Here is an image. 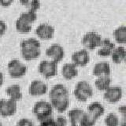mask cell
<instances>
[{
	"instance_id": "obj_1",
	"label": "cell",
	"mask_w": 126,
	"mask_h": 126,
	"mask_svg": "<svg viewBox=\"0 0 126 126\" xmlns=\"http://www.w3.org/2000/svg\"><path fill=\"white\" fill-rule=\"evenodd\" d=\"M21 53L25 61H32L38 58L41 54V44L37 39L29 38L21 42Z\"/></svg>"
},
{
	"instance_id": "obj_2",
	"label": "cell",
	"mask_w": 126,
	"mask_h": 126,
	"mask_svg": "<svg viewBox=\"0 0 126 126\" xmlns=\"http://www.w3.org/2000/svg\"><path fill=\"white\" fill-rule=\"evenodd\" d=\"M73 94L78 101L84 102L93 95V89L88 82L81 80L79 81L75 87Z\"/></svg>"
},
{
	"instance_id": "obj_3",
	"label": "cell",
	"mask_w": 126,
	"mask_h": 126,
	"mask_svg": "<svg viewBox=\"0 0 126 126\" xmlns=\"http://www.w3.org/2000/svg\"><path fill=\"white\" fill-rule=\"evenodd\" d=\"M32 112L37 119L41 121L51 117L53 113V107L49 102L41 100L34 105Z\"/></svg>"
},
{
	"instance_id": "obj_4",
	"label": "cell",
	"mask_w": 126,
	"mask_h": 126,
	"mask_svg": "<svg viewBox=\"0 0 126 126\" xmlns=\"http://www.w3.org/2000/svg\"><path fill=\"white\" fill-rule=\"evenodd\" d=\"M102 39L101 35L95 32H88L83 36L81 43L87 50H93L100 46Z\"/></svg>"
},
{
	"instance_id": "obj_5",
	"label": "cell",
	"mask_w": 126,
	"mask_h": 126,
	"mask_svg": "<svg viewBox=\"0 0 126 126\" xmlns=\"http://www.w3.org/2000/svg\"><path fill=\"white\" fill-rule=\"evenodd\" d=\"M8 73L12 78H21L27 73V66L18 59H13L7 65Z\"/></svg>"
},
{
	"instance_id": "obj_6",
	"label": "cell",
	"mask_w": 126,
	"mask_h": 126,
	"mask_svg": "<svg viewBox=\"0 0 126 126\" xmlns=\"http://www.w3.org/2000/svg\"><path fill=\"white\" fill-rule=\"evenodd\" d=\"M39 72L46 79L52 78L58 73V63L51 60H43L39 65Z\"/></svg>"
},
{
	"instance_id": "obj_7",
	"label": "cell",
	"mask_w": 126,
	"mask_h": 126,
	"mask_svg": "<svg viewBox=\"0 0 126 126\" xmlns=\"http://www.w3.org/2000/svg\"><path fill=\"white\" fill-rule=\"evenodd\" d=\"M17 102L12 99L2 98L0 100V115L3 117L14 116L17 112Z\"/></svg>"
},
{
	"instance_id": "obj_8",
	"label": "cell",
	"mask_w": 126,
	"mask_h": 126,
	"mask_svg": "<svg viewBox=\"0 0 126 126\" xmlns=\"http://www.w3.org/2000/svg\"><path fill=\"white\" fill-rule=\"evenodd\" d=\"M46 55L51 61L56 63L60 62L65 57L64 48L58 43H53L46 50Z\"/></svg>"
},
{
	"instance_id": "obj_9",
	"label": "cell",
	"mask_w": 126,
	"mask_h": 126,
	"mask_svg": "<svg viewBox=\"0 0 126 126\" xmlns=\"http://www.w3.org/2000/svg\"><path fill=\"white\" fill-rule=\"evenodd\" d=\"M54 28L48 23H41L35 29V33L43 40H49L54 35Z\"/></svg>"
},
{
	"instance_id": "obj_10",
	"label": "cell",
	"mask_w": 126,
	"mask_h": 126,
	"mask_svg": "<svg viewBox=\"0 0 126 126\" xmlns=\"http://www.w3.org/2000/svg\"><path fill=\"white\" fill-rule=\"evenodd\" d=\"M122 94H123V92H122V89L120 87L110 86L107 90H106L104 92L103 97L106 102H108L109 103L113 104L117 103V102H119L121 99Z\"/></svg>"
},
{
	"instance_id": "obj_11",
	"label": "cell",
	"mask_w": 126,
	"mask_h": 126,
	"mask_svg": "<svg viewBox=\"0 0 126 126\" xmlns=\"http://www.w3.org/2000/svg\"><path fill=\"white\" fill-rule=\"evenodd\" d=\"M72 63L77 67H84L88 64L90 62V55L88 51L86 49L79 50L72 54Z\"/></svg>"
},
{
	"instance_id": "obj_12",
	"label": "cell",
	"mask_w": 126,
	"mask_h": 126,
	"mask_svg": "<svg viewBox=\"0 0 126 126\" xmlns=\"http://www.w3.org/2000/svg\"><path fill=\"white\" fill-rule=\"evenodd\" d=\"M47 92V86L42 80H33L29 88V93L33 97L43 95Z\"/></svg>"
},
{
	"instance_id": "obj_13",
	"label": "cell",
	"mask_w": 126,
	"mask_h": 126,
	"mask_svg": "<svg viewBox=\"0 0 126 126\" xmlns=\"http://www.w3.org/2000/svg\"><path fill=\"white\" fill-rule=\"evenodd\" d=\"M99 48L98 50V54L100 57H108L111 55L112 51L115 48V44L109 39H102L101 44L98 47Z\"/></svg>"
},
{
	"instance_id": "obj_14",
	"label": "cell",
	"mask_w": 126,
	"mask_h": 126,
	"mask_svg": "<svg viewBox=\"0 0 126 126\" xmlns=\"http://www.w3.org/2000/svg\"><path fill=\"white\" fill-rule=\"evenodd\" d=\"M50 103L53 107V110H56L58 113H64L66 111L67 109L69 106V98L68 97H62L58 98L56 99L50 100Z\"/></svg>"
},
{
	"instance_id": "obj_15",
	"label": "cell",
	"mask_w": 126,
	"mask_h": 126,
	"mask_svg": "<svg viewBox=\"0 0 126 126\" xmlns=\"http://www.w3.org/2000/svg\"><path fill=\"white\" fill-rule=\"evenodd\" d=\"M69 96V91L65 86L63 84H56L51 88L49 93L50 100L56 99L58 98L62 97H68Z\"/></svg>"
},
{
	"instance_id": "obj_16",
	"label": "cell",
	"mask_w": 126,
	"mask_h": 126,
	"mask_svg": "<svg viewBox=\"0 0 126 126\" xmlns=\"http://www.w3.org/2000/svg\"><path fill=\"white\" fill-rule=\"evenodd\" d=\"M92 73L94 76L97 77H103V76H110V66L107 62H99L94 66Z\"/></svg>"
},
{
	"instance_id": "obj_17",
	"label": "cell",
	"mask_w": 126,
	"mask_h": 126,
	"mask_svg": "<svg viewBox=\"0 0 126 126\" xmlns=\"http://www.w3.org/2000/svg\"><path fill=\"white\" fill-rule=\"evenodd\" d=\"M62 75L65 80H72L78 75L77 67L73 63H66L62 68Z\"/></svg>"
},
{
	"instance_id": "obj_18",
	"label": "cell",
	"mask_w": 126,
	"mask_h": 126,
	"mask_svg": "<svg viewBox=\"0 0 126 126\" xmlns=\"http://www.w3.org/2000/svg\"><path fill=\"white\" fill-rule=\"evenodd\" d=\"M87 113L92 115L94 118L98 120L101 116H102L105 113V108L101 103L98 102H94L91 103L88 106Z\"/></svg>"
},
{
	"instance_id": "obj_19",
	"label": "cell",
	"mask_w": 126,
	"mask_h": 126,
	"mask_svg": "<svg viewBox=\"0 0 126 126\" xmlns=\"http://www.w3.org/2000/svg\"><path fill=\"white\" fill-rule=\"evenodd\" d=\"M6 93L9 96L10 99L17 102L22 98V92L21 87L17 84H12L9 86L6 90Z\"/></svg>"
},
{
	"instance_id": "obj_20",
	"label": "cell",
	"mask_w": 126,
	"mask_h": 126,
	"mask_svg": "<svg viewBox=\"0 0 126 126\" xmlns=\"http://www.w3.org/2000/svg\"><path fill=\"white\" fill-rule=\"evenodd\" d=\"M84 111L82 110L80 108H73L68 113V117L69 118V121L71 123V125H79V123L81 120L82 117L84 116Z\"/></svg>"
},
{
	"instance_id": "obj_21",
	"label": "cell",
	"mask_w": 126,
	"mask_h": 126,
	"mask_svg": "<svg viewBox=\"0 0 126 126\" xmlns=\"http://www.w3.org/2000/svg\"><path fill=\"white\" fill-rule=\"evenodd\" d=\"M111 58L113 63L121 64L125 59V49L124 47L119 46L113 49L111 53Z\"/></svg>"
},
{
	"instance_id": "obj_22",
	"label": "cell",
	"mask_w": 126,
	"mask_h": 126,
	"mask_svg": "<svg viewBox=\"0 0 126 126\" xmlns=\"http://www.w3.org/2000/svg\"><path fill=\"white\" fill-rule=\"evenodd\" d=\"M111 84V79L110 76H103V77H98L94 81V85L96 88L102 92H105L107 90Z\"/></svg>"
},
{
	"instance_id": "obj_23",
	"label": "cell",
	"mask_w": 126,
	"mask_h": 126,
	"mask_svg": "<svg viewBox=\"0 0 126 126\" xmlns=\"http://www.w3.org/2000/svg\"><path fill=\"white\" fill-rule=\"evenodd\" d=\"M115 40L119 44H125L126 43V27L121 25L117 27L113 32Z\"/></svg>"
},
{
	"instance_id": "obj_24",
	"label": "cell",
	"mask_w": 126,
	"mask_h": 126,
	"mask_svg": "<svg viewBox=\"0 0 126 126\" xmlns=\"http://www.w3.org/2000/svg\"><path fill=\"white\" fill-rule=\"evenodd\" d=\"M15 27H16V29H17V31L19 33L27 34V33H29L31 32L32 25L31 24L27 23L21 18L18 17L17 19V21H16Z\"/></svg>"
},
{
	"instance_id": "obj_25",
	"label": "cell",
	"mask_w": 126,
	"mask_h": 126,
	"mask_svg": "<svg viewBox=\"0 0 126 126\" xmlns=\"http://www.w3.org/2000/svg\"><path fill=\"white\" fill-rule=\"evenodd\" d=\"M19 17L24 20V21H26L27 23L32 25L37 19V14H36V12L29 10L26 12H22Z\"/></svg>"
},
{
	"instance_id": "obj_26",
	"label": "cell",
	"mask_w": 126,
	"mask_h": 126,
	"mask_svg": "<svg viewBox=\"0 0 126 126\" xmlns=\"http://www.w3.org/2000/svg\"><path fill=\"white\" fill-rule=\"evenodd\" d=\"M96 121L97 120L95 118H94L92 115H90L89 113L85 112L84 116L81 118L80 123H79V125L80 126H94Z\"/></svg>"
},
{
	"instance_id": "obj_27",
	"label": "cell",
	"mask_w": 126,
	"mask_h": 126,
	"mask_svg": "<svg viewBox=\"0 0 126 126\" xmlns=\"http://www.w3.org/2000/svg\"><path fill=\"white\" fill-rule=\"evenodd\" d=\"M105 125L106 126H119L120 120L117 114L113 113H109L107 116L105 117Z\"/></svg>"
},
{
	"instance_id": "obj_28",
	"label": "cell",
	"mask_w": 126,
	"mask_h": 126,
	"mask_svg": "<svg viewBox=\"0 0 126 126\" xmlns=\"http://www.w3.org/2000/svg\"><path fill=\"white\" fill-rule=\"evenodd\" d=\"M40 1L39 0H32V1L30 2L29 6H28V8H29V10H32V11H35L36 12L39 8H40Z\"/></svg>"
},
{
	"instance_id": "obj_29",
	"label": "cell",
	"mask_w": 126,
	"mask_h": 126,
	"mask_svg": "<svg viewBox=\"0 0 126 126\" xmlns=\"http://www.w3.org/2000/svg\"><path fill=\"white\" fill-rule=\"evenodd\" d=\"M16 126H34V124L30 119H28V118H21V119H20L17 121Z\"/></svg>"
},
{
	"instance_id": "obj_30",
	"label": "cell",
	"mask_w": 126,
	"mask_h": 126,
	"mask_svg": "<svg viewBox=\"0 0 126 126\" xmlns=\"http://www.w3.org/2000/svg\"><path fill=\"white\" fill-rule=\"evenodd\" d=\"M54 125L55 126H66L67 125V120L65 117L59 116L54 120Z\"/></svg>"
},
{
	"instance_id": "obj_31",
	"label": "cell",
	"mask_w": 126,
	"mask_h": 126,
	"mask_svg": "<svg viewBox=\"0 0 126 126\" xmlns=\"http://www.w3.org/2000/svg\"><path fill=\"white\" fill-rule=\"evenodd\" d=\"M39 126H55L54 120L51 117L49 118H47V119L40 121V125H39Z\"/></svg>"
},
{
	"instance_id": "obj_32",
	"label": "cell",
	"mask_w": 126,
	"mask_h": 126,
	"mask_svg": "<svg viewBox=\"0 0 126 126\" xmlns=\"http://www.w3.org/2000/svg\"><path fill=\"white\" fill-rule=\"evenodd\" d=\"M6 30H7V25L6 22L0 20V36H2V35L5 34Z\"/></svg>"
},
{
	"instance_id": "obj_33",
	"label": "cell",
	"mask_w": 126,
	"mask_h": 126,
	"mask_svg": "<svg viewBox=\"0 0 126 126\" xmlns=\"http://www.w3.org/2000/svg\"><path fill=\"white\" fill-rule=\"evenodd\" d=\"M14 2V0H0V5L3 7H8Z\"/></svg>"
},
{
	"instance_id": "obj_34",
	"label": "cell",
	"mask_w": 126,
	"mask_h": 126,
	"mask_svg": "<svg viewBox=\"0 0 126 126\" xmlns=\"http://www.w3.org/2000/svg\"><path fill=\"white\" fill-rule=\"evenodd\" d=\"M31 1H32V0H19L20 3H21V5L26 6V7L29 6V3H30Z\"/></svg>"
},
{
	"instance_id": "obj_35",
	"label": "cell",
	"mask_w": 126,
	"mask_h": 126,
	"mask_svg": "<svg viewBox=\"0 0 126 126\" xmlns=\"http://www.w3.org/2000/svg\"><path fill=\"white\" fill-rule=\"evenodd\" d=\"M4 83V76H3V73L2 72H0V88L2 86Z\"/></svg>"
},
{
	"instance_id": "obj_36",
	"label": "cell",
	"mask_w": 126,
	"mask_h": 126,
	"mask_svg": "<svg viewBox=\"0 0 126 126\" xmlns=\"http://www.w3.org/2000/svg\"><path fill=\"white\" fill-rule=\"evenodd\" d=\"M0 126H2V123L0 122Z\"/></svg>"
},
{
	"instance_id": "obj_37",
	"label": "cell",
	"mask_w": 126,
	"mask_h": 126,
	"mask_svg": "<svg viewBox=\"0 0 126 126\" xmlns=\"http://www.w3.org/2000/svg\"><path fill=\"white\" fill-rule=\"evenodd\" d=\"M71 126H77V125H71Z\"/></svg>"
},
{
	"instance_id": "obj_38",
	"label": "cell",
	"mask_w": 126,
	"mask_h": 126,
	"mask_svg": "<svg viewBox=\"0 0 126 126\" xmlns=\"http://www.w3.org/2000/svg\"><path fill=\"white\" fill-rule=\"evenodd\" d=\"M0 37H1V36H0Z\"/></svg>"
}]
</instances>
